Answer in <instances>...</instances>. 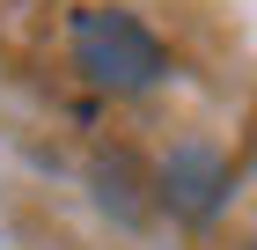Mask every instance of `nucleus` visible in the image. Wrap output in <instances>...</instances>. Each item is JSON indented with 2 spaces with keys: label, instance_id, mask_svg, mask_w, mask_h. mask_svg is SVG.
I'll return each instance as SVG.
<instances>
[{
  "label": "nucleus",
  "instance_id": "1",
  "mask_svg": "<svg viewBox=\"0 0 257 250\" xmlns=\"http://www.w3.org/2000/svg\"><path fill=\"white\" fill-rule=\"evenodd\" d=\"M66 44H74L81 81H96V89H110V96H140V89H155V81L169 74L162 37L140 15H125V8H74Z\"/></svg>",
  "mask_w": 257,
  "mask_h": 250
},
{
  "label": "nucleus",
  "instance_id": "2",
  "mask_svg": "<svg viewBox=\"0 0 257 250\" xmlns=\"http://www.w3.org/2000/svg\"><path fill=\"white\" fill-rule=\"evenodd\" d=\"M147 192L177 213V221L206 228V221L228 206V192H235V170H228V154H220L213 140H177V147L162 154V170H155Z\"/></svg>",
  "mask_w": 257,
  "mask_h": 250
},
{
  "label": "nucleus",
  "instance_id": "3",
  "mask_svg": "<svg viewBox=\"0 0 257 250\" xmlns=\"http://www.w3.org/2000/svg\"><path fill=\"white\" fill-rule=\"evenodd\" d=\"M88 184H96V206L110 213V221H125V228H140V221H147V177H140V162H133L125 147L96 154Z\"/></svg>",
  "mask_w": 257,
  "mask_h": 250
}]
</instances>
